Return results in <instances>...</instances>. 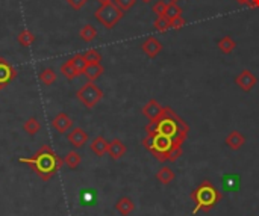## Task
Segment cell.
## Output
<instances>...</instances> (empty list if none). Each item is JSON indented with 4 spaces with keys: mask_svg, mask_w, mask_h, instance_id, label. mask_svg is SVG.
<instances>
[{
    "mask_svg": "<svg viewBox=\"0 0 259 216\" xmlns=\"http://www.w3.org/2000/svg\"><path fill=\"white\" fill-rule=\"evenodd\" d=\"M147 133H159L162 136H167L174 142L184 145L188 138L189 126L177 115L171 107H164V114L156 121H150L146 126Z\"/></svg>",
    "mask_w": 259,
    "mask_h": 216,
    "instance_id": "1",
    "label": "cell"
},
{
    "mask_svg": "<svg viewBox=\"0 0 259 216\" xmlns=\"http://www.w3.org/2000/svg\"><path fill=\"white\" fill-rule=\"evenodd\" d=\"M20 162L29 165L31 169L44 182L50 180L53 175L58 172V169H61L64 164V160L58 157V154L55 153V150L50 145H43L31 159L21 157Z\"/></svg>",
    "mask_w": 259,
    "mask_h": 216,
    "instance_id": "2",
    "label": "cell"
},
{
    "mask_svg": "<svg viewBox=\"0 0 259 216\" xmlns=\"http://www.w3.org/2000/svg\"><path fill=\"white\" fill-rule=\"evenodd\" d=\"M143 145L159 162H176L182 156V145L159 133H147Z\"/></svg>",
    "mask_w": 259,
    "mask_h": 216,
    "instance_id": "3",
    "label": "cell"
},
{
    "mask_svg": "<svg viewBox=\"0 0 259 216\" xmlns=\"http://www.w3.org/2000/svg\"><path fill=\"white\" fill-rule=\"evenodd\" d=\"M189 197L196 204V209L193 213H197L199 210L209 212L217 206V202L222 199V192L218 191L209 180H204L191 192Z\"/></svg>",
    "mask_w": 259,
    "mask_h": 216,
    "instance_id": "4",
    "label": "cell"
},
{
    "mask_svg": "<svg viewBox=\"0 0 259 216\" xmlns=\"http://www.w3.org/2000/svg\"><path fill=\"white\" fill-rule=\"evenodd\" d=\"M125 12H123L114 2L108 5H100L99 9H95L94 17L100 24H103V28L106 29H114L115 24L123 18Z\"/></svg>",
    "mask_w": 259,
    "mask_h": 216,
    "instance_id": "5",
    "label": "cell"
},
{
    "mask_svg": "<svg viewBox=\"0 0 259 216\" xmlns=\"http://www.w3.org/2000/svg\"><path fill=\"white\" fill-rule=\"evenodd\" d=\"M76 96H77L79 101L84 104L87 109H92V107L103 99V91L94 82H88L82 88H79Z\"/></svg>",
    "mask_w": 259,
    "mask_h": 216,
    "instance_id": "6",
    "label": "cell"
},
{
    "mask_svg": "<svg viewBox=\"0 0 259 216\" xmlns=\"http://www.w3.org/2000/svg\"><path fill=\"white\" fill-rule=\"evenodd\" d=\"M17 77V70L3 58H0V89L6 88L9 82Z\"/></svg>",
    "mask_w": 259,
    "mask_h": 216,
    "instance_id": "7",
    "label": "cell"
},
{
    "mask_svg": "<svg viewBox=\"0 0 259 216\" xmlns=\"http://www.w3.org/2000/svg\"><path fill=\"white\" fill-rule=\"evenodd\" d=\"M256 82H258L256 76H255L252 71H249V70L241 71V73L235 77V83H237L242 91H245V92L252 91V89L255 88Z\"/></svg>",
    "mask_w": 259,
    "mask_h": 216,
    "instance_id": "8",
    "label": "cell"
},
{
    "mask_svg": "<svg viewBox=\"0 0 259 216\" xmlns=\"http://www.w3.org/2000/svg\"><path fill=\"white\" fill-rule=\"evenodd\" d=\"M164 114V107L155 100H148L144 107H143V115L148 119V121H156L158 118H161V115Z\"/></svg>",
    "mask_w": 259,
    "mask_h": 216,
    "instance_id": "9",
    "label": "cell"
},
{
    "mask_svg": "<svg viewBox=\"0 0 259 216\" xmlns=\"http://www.w3.org/2000/svg\"><path fill=\"white\" fill-rule=\"evenodd\" d=\"M67 139L74 148H80L88 142V133L84 129L74 127L70 133H67Z\"/></svg>",
    "mask_w": 259,
    "mask_h": 216,
    "instance_id": "10",
    "label": "cell"
},
{
    "mask_svg": "<svg viewBox=\"0 0 259 216\" xmlns=\"http://www.w3.org/2000/svg\"><path fill=\"white\" fill-rule=\"evenodd\" d=\"M72 126H73V119L68 116L67 114H64V112L58 114L52 121V127L56 130L58 133L68 132V129H72Z\"/></svg>",
    "mask_w": 259,
    "mask_h": 216,
    "instance_id": "11",
    "label": "cell"
},
{
    "mask_svg": "<svg viewBox=\"0 0 259 216\" xmlns=\"http://www.w3.org/2000/svg\"><path fill=\"white\" fill-rule=\"evenodd\" d=\"M141 49H143V51L146 53V55H147L150 59H155V58L159 55V53H161V50H162V44L158 41L156 38L150 36V38H147L146 41L143 43Z\"/></svg>",
    "mask_w": 259,
    "mask_h": 216,
    "instance_id": "12",
    "label": "cell"
},
{
    "mask_svg": "<svg viewBox=\"0 0 259 216\" xmlns=\"http://www.w3.org/2000/svg\"><path fill=\"white\" fill-rule=\"evenodd\" d=\"M108 154H109V157L114 159V160L121 159L123 156L126 154L125 142L120 141V139H112L111 142H109V147H108Z\"/></svg>",
    "mask_w": 259,
    "mask_h": 216,
    "instance_id": "13",
    "label": "cell"
},
{
    "mask_svg": "<svg viewBox=\"0 0 259 216\" xmlns=\"http://www.w3.org/2000/svg\"><path fill=\"white\" fill-rule=\"evenodd\" d=\"M224 142H226V145L230 148V150L237 151V150H240V148L244 145L245 138L242 136V134H241L238 130H234V132H230V133L227 134V138H226Z\"/></svg>",
    "mask_w": 259,
    "mask_h": 216,
    "instance_id": "14",
    "label": "cell"
},
{
    "mask_svg": "<svg viewBox=\"0 0 259 216\" xmlns=\"http://www.w3.org/2000/svg\"><path fill=\"white\" fill-rule=\"evenodd\" d=\"M133 209H135V204L129 197H121L115 204V210L121 216H129L133 212Z\"/></svg>",
    "mask_w": 259,
    "mask_h": 216,
    "instance_id": "15",
    "label": "cell"
},
{
    "mask_svg": "<svg viewBox=\"0 0 259 216\" xmlns=\"http://www.w3.org/2000/svg\"><path fill=\"white\" fill-rule=\"evenodd\" d=\"M91 151L95 154V156H105L108 153V147H109V142L103 138V136H97V138H94L92 142H91Z\"/></svg>",
    "mask_w": 259,
    "mask_h": 216,
    "instance_id": "16",
    "label": "cell"
},
{
    "mask_svg": "<svg viewBox=\"0 0 259 216\" xmlns=\"http://www.w3.org/2000/svg\"><path fill=\"white\" fill-rule=\"evenodd\" d=\"M103 71H105V68L102 66V64H88L84 74L87 76L90 82H94V80H97L103 74Z\"/></svg>",
    "mask_w": 259,
    "mask_h": 216,
    "instance_id": "17",
    "label": "cell"
},
{
    "mask_svg": "<svg viewBox=\"0 0 259 216\" xmlns=\"http://www.w3.org/2000/svg\"><path fill=\"white\" fill-rule=\"evenodd\" d=\"M82 162V156L77 151H68L64 157V165L70 169H76Z\"/></svg>",
    "mask_w": 259,
    "mask_h": 216,
    "instance_id": "18",
    "label": "cell"
},
{
    "mask_svg": "<svg viewBox=\"0 0 259 216\" xmlns=\"http://www.w3.org/2000/svg\"><path fill=\"white\" fill-rule=\"evenodd\" d=\"M156 180L162 184H170L174 180V172L171 171V168L168 166H162L158 172H156Z\"/></svg>",
    "mask_w": 259,
    "mask_h": 216,
    "instance_id": "19",
    "label": "cell"
},
{
    "mask_svg": "<svg viewBox=\"0 0 259 216\" xmlns=\"http://www.w3.org/2000/svg\"><path fill=\"white\" fill-rule=\"evenodd\" d=\"M68 62H70L73 66H74V70L79 73V74H84L85 68H87V61H85V56L84 55H80V53H77V55L72 56L70 59H68Z\"/></svg>",
    "mask_w": 259,
    "mask_h": 216,
    "instance_id": "20",
    "label": "cell"
},
{
    "mask_svg": "<svg viewBox=\"0 0 259 216\" xmlns=\"http://www.w3.org/2000/svg\"><path fill=\"white\" fill-rule=\"evenodd\" d=\"M79 36H80V39L84 43H92L95 39V36H97V31H95L91 24H87V26H84V28L80 29Z\"/></svg>",
    "mask_w": 259,
    "mask_h": 216,
    "instance_id": "21",
    "label": "cell"
},
{
    "mask_svg": "<svg viewBox=\"0 0 259 216\" xmlns=\"http://www.w3.org/2000/svg\"><path fill=\"white\" fill-rule=\"evenodd\" d=\"M235 47H237V43L230 36H224L223 39L218 41V49H220L223 55H230V53L235 50Z\"/></svg>",
    "mask_w": 259,
    "mask_h": 216,
    "instance_id": "22",
    "label": "cell"
},
{
    "mask_svg": "<svg viewBox=\"0 0 259 216\" xmlns=\"http://www.w3.org/2000/svg\"><path fill=\"white\" fill-rule=\"evenodd\" d=\"M182 16V8L177 5V3H173V2H168L167 5V9H166V14H164V17H167L170 21L181 17Z\"/></svg>",
    "mask_w": 259,
    "mask_h": 216,
    "instance_id": "23",
    "label": "cell"
},
{
    "mask_svg": "<svg viewBox=\"0 0 259 216\" xmlns=\"http://www.w3.org/2000/svg\"><path fill=\"white\" fill-rule=\"evenodd\" d=\"M23 129L26 130V133H29L31 136H34V134H37L39 130H41V124H39V121L37 118H29L26 121V123L23 124Z\"/></svg>",
    "mask_w": 259,
    "mask_h": 216,
    "instance_id": "24",
    "label": "cell"
},
{
    "mask_svg": "<svg viewBox=\"0 0 259 216\" xmlns=\"http://www.w3.org/2000/svg\"><path fill=\"white\" fill-rule=\"evenodd\" d=\"M55 80H56V74H55L52 68H46L39 73V82L46 86H50L52 83H55Z\"/></svg>",
    "mask_w": 259,
    "mask_h": 216,
    "instance_id": "25",
    "label": "cell"
},
{
    "mask_svg": "<svg viewBox=\"0 0 259 216\" xmlns=\"http://www.w3.org/2000/svg\"><path fill=\"white\" fill-rule=\"evenodd\" d=\"M17 39H18L20 46H23V47H29V46H32L34 41H35V35H34L31 31H21V32L18 33Z\"/></svg>",
    "mask_w": 259,
    "mask_h": 216,
    "instance_id": "26",
    "label": "cell"
},
{
    "mask_svg": "<svg viewBox=\"0 0 259 216\" xmlns=\"http://www.w3.org/2000/svg\"><path fill=\"white\" fill-rule=\"evenodd\" d=\"M61 73L68 79V80H74L76 77H79L80 74L74 70V66L70 64V62H65V64H62V66H61Z\"/></svg>",
    "mask_w": 259,
    "mask_h": 216,
    "instance_id": "27",
    "label": "cell"
},
{
    "mask_svg": "<svg viewBox=\"0 0 259 216\" xmlns=\"http://www.w3.org/2000/svg\"><path fill=\"white\" fill-rule=\"evenodd\" d=\"M87 64H100L102 62V55L97 50H88L84 53Z\"/></svg>",
    "mask_w": 259,
    "mask_h": 216,
    "instance_id": "28",
    "label": "cell"
},
{
    "mask_svg": "<svg viewBox=\"0 0 259 216\" xmlns=\"http://www.w3.org/2000/svg\"><path fill=\"white\" fill-rule=\"evenodd\" d=\"M155 29L158 32H167L168 29H171L170 28V20L167 17H158L155 20Z\"/></svg>",
    "mask_w": 259,
    "mask_h": 216,
    "instance_id": "29",
    "label": "cell"
},
{
    "mask_svg": "<svg viewBox=\"0 0 259 216\" xmlns=\"http://www.w3.org/2000/svg\"><path fill=\"white\" fill-rule=\"evenodd\" d=\"M167 5H168L167 0H159V2H156L153 5V12L156 14V17H164V14H166V9H167Z\"/></svg>",
    "mask_w": 259,
    "mask_h": 216,
    "instance_id": "30",
    "label": "cell"
},
{
    "mask_svg": "<svg viewBox=\"0 0 259 216\" xmlns=\"http://www.w3.org/2000/svg\"><path fill=\"white\" fill-rule=\"evenodd\" d=\"M114 3H115L123 12H128V11L132 9V6L136 3V0H114Z\"/></svg>",
    "mask_w": 259,
    "mask_h": 216,
    "instance_id": "31",
    "label": "cell"
},
{
    "mask_svg": "<svg viewBox=\"0 0 259 216\" xmlns=\"http://www.w3.org/2000/svg\"><path fill=\"white\" fill-rule=\"evenodd\" d=\"M185 24H186V21H185V18L181 16V17H177V18H174V20L170 21V28L177 31V29H182Z\"/></svg>",
    "mask_w": 259,
    "mask_h": 216,
    "instance_id": "32",
    "label": "cell"
},
{
    "mask_svg": "<svg viewBox=\"0 0 259 216\" xmlns=\"http://www.w3.org/2000/svg\"><path fill=\"white\" fill-rule=\"evenodd\" d=\"M87 2H88V0H67V3L70 5L73 9H76V11H80L82 8L87 5Z\"/></svg>",
    "mask_w": 259,
    "mask_h": 216,
    "instance_id": "33",
    "label": "cell"
},
{
    "mask_svg": "<svg viewBox=\"0 0 259 216\" xmlns=\"http://www.w3.org/2000/svg\"><path fill=\"white\" fill-rule=\"evenodd\" d=\"M245 5H247L249 8H259V0H247Z\"/></svg>",
    "mask_w": 259,
    "mask_h": 216,
    "instance_id": "34",
    "label": "cell"
},
{
    "mask_svg": "<svg viewBox=\"0 0 259 216\" xmlns=\"http://www.w3.org/2000/svg\"><path fill=\"white\" fill-rule=\"evenodd\" d=\"M97 2H99L100 5H108V3H112L114 0H97Z\"/></svg>",
    "mask_w": 259,
    "mask_h": 216,
    "instance_id": "35",
    "label": "cell"
},
{
    "mask_svg": "<svg viewBox=\"0 0 259 216\" xmlns=\"http://www.w3.org/2000/svg\"><path fill=\"white\" fill-rule=\"evenodd\" d=\"M238 3H241V5H245V2H247V0H237Z\"/></svg>",
    "mask_w": 259,
    "mask_h": 216,
    "instance_id": "36",
    "label": "cell"
},
{
    "mask_svg": "<svg viewBox=\"0 0 259 216\" xmlns=\"http://www.w3.org/2000/svg\"><path fill=\"white\" fill-rule=\"evenodd\" d=\"M141 2H144V3H150L152 0H141Z\"/></svg>",
    "mask_w": 259,
    "mask_h": 216,
    "instance_id": "37",
    "label": "cell"
},
{
    "mask_svg": "<svg viewBox=\"0 0 259 216\" xmlns=\"http://www.w3.org/2000/svg\"><path fill=\"white\" fill-rule=\"evenodd\" d=\"M170 2H173V3H177V2H179V0H170Z\"/></svg>",
    "mask_w": 259,
    "mask_h": 216,
    "instance_id": "38",
    "label": "cell"
}]
</instances>
